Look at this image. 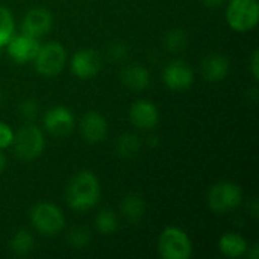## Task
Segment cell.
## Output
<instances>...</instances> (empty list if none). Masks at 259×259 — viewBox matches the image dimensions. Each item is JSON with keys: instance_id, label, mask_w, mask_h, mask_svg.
I'll return each instance as SVG.
<instances>
[{"instance_id": "6da1fadb", "label": "cell", "mask_w": 259, "mask_h": 259, "mask_svg": "<svg viewBox=\"0 0 259 259\" xmlns=\"http://www.w3.org/2000/svg\"><path fill=\"white\" fill-rule=\"evenodd\" d=\"M100 199V184L94 173L80 171L73 176L67 187V202L74 211L83 212Z\"/></svg>"}, {"instance_id": "7a4b0ae2", "label": "cell", "mask_w": 259, "mask_h": 259, "mask_svg": "<svg viewBox=\"0 0 259 259\" xmlns=\"http://www.w3.org/2000/svg\"><path fill=\"white\" fill-rule=\"evenodd\" d=\"M158 252L164 259H188L193 255V244L187 232L179 228H165L158 240Z\"/></svg>"}, {"instance_id": "3957f363", "label": "cell", "mask_w": 259, "mask_h": 259, "mask_svg": "<svg viewBox=\"0 0 259 259\" xmlns=\"http://www.w3.org/2000/svg\"><path fill=\"white\" fill-rule=\"evenodd\" d=\"M30 220L33 228L46 237L59 234L65 226V217L62 209L49 202L35 205L30 211Z\"/></svg>"}, {"instance_id": "277c9868", "label": "cell", "mask_w": 259, "mask_h": 259, "mask_svg": "<svg viewBox=\"0 0 259 259\" xmlns=\"http://www.w3.org/2000/svg\"><path fill=\"white\" fill-rule=\"evenodd\" d=\"M226 20L237 32H249L259 21L258 0H231L226 9Z\"/></svg>"}, {"instance_id": "5b68a950", "label": "cell", "mask_w": 259, "mask_h": 259, "mask_svg": "<svg viewBox=\"0 0 259 259\" xmlns=\"http://www.w3.org/2000/svg\"><path fill=\"white\" fill-rule=\"evenodd\" d=\"M44 144L46 141L41 129H38L36 126H24L17 134H14L11 146L14 147V153L20 159L30 161L42 153Z\"/></svg>"}, {"instance_id": "8992f818", "label": "cell", "mask_w": 259, "mask_h": 259, "mask_svg": "<svg viewBox=\"0 0 259 259\" xmlns=\"http://www.w3.org/2000/svg\"><path fill=\"white\" fill-rule=\"evenodd\" d=\"M243 200L241 188L234 182H219L208 193V206L215 214H226L240 206Z\"/></svg>"}, {"instance_id": "52a82bcc", "label": "cell", "mask_w": 259, "mask_h": 259, "mask_svg": "<svg viewBox=\"0 0 259 259\" xmlns=\"http://www.w3.org/2000/svg\"><path fill=\"white\" fill-rule=\"evenodd\" d=\"M65 59H67V52L62 47V44L55 41L42 44L39 46L38 53L33 58L35 70L46 77L56 76L64 68Z\"/></svg>"}, {"instance_id": "ba28073f", "label": "cell", "mask_w": 259, "mask_h": 259, "mask_svg": "<svg viewBox=\"0 0 259 259\" xmlns=\"http://www.w3.org/2000/svg\"><path fill=\"white\" fill-rule=\"evenodd\" d=\"M39 41L38 38H33L30 35L21 33V35H14L8 44V55L11 56V59L17 64H26L29 61H33V58L38 53L39 49Z\"/></svg>"}, {"instance_id": "9c48e42d", "label": "cell", "mask_w": 259, "mask_h": 259, "mask_svg": "<svg viewBox=\"0 0 259 259\" xmlns=\"http://www.w3.org/2000/svg\"><path fill=\"white\" fill-rule=\"evenodd\" d=\"M102 70V58L94 49H82L71 58V71L80 79H91Z\"/></svg>"}, {"instance_id": "30bf717a", "label": "cell", "mask_w": 259, "mask_h": 259, "mask_svg": "<svg viewBox=\"0 0 259 259\" xmlns=\"http://www.w3.org/2000/svg\"><path fill=\"white\" fill-rule=\"evenodd\" d=\"M44 127L53 137H65L74 127V115L65 106H55L44 114Z\"/></svg>"}, {"instance_id": "8fae6325", "label": "cell", "mask_w": 259, "mask_h": 259, "mask_svg": "<svg viewBox=\"0 0 259 259\" xmlns=\"http://www.w3.org/2000/svg\"><path fill=\"white\" fill-rule=\"evenodd\" d=\"M164 82L173 91L188 90L194 80V73L191 67L184 61H173L164 68Z\"/></svg>"}, {"instance_id": "7c38bea8", "label": "cell", "mask_w": 259, "mask_h": 259, "mask_svg": "<svg viewBox=\"0 0 259 259\" xmlns=\"http://www.w3.org/2000/svg\"><path fill=\"white\" fill-rule=\"evenodd\" d=\"M52 23H53L52 14L47 9L33 8L24 15L21 21V33L30 35L33 38H39L50 30Z\"/></svg>"}, {"instance_id": "4fadbf2b", "label": "cell", "mask_w": 259, "mask_h": 259, "mask_svg": "<svg viewBox=\"0 0 259 259\" xmlns=\"http://www.w3.org/2000/svg\"><path fill=\"white\" fill-rule=\"evenodd\" d=\"M131 121L141 131H150L158 124L159 112L158 108L147 100H138L132 105L129 112Z\"/></svg>"}, {"instance_id": "5bb4252c", "label": "cell", "mask_w": 259, "mask_h": 259, "mask_svg": "<svg viewBox=\"0 0 259 259\" xmlns=\"http://www.w3.org/2000/svg\"><path fill=\"white\" fill-rule=\"evenodd\" d=\"M80 134H82L83 140L90 144L103 141L108 134L106 120L96 111L87 112L80 121Z\"/></svg>"}, {"instance_id": "9a60e30c", "label": "cell", "mask_w": 259, "mask_h": 259, "mask_svg": "<svg viewBox=\"0 0 259 259\" xmlns=\"http://www.w3.org/2000/svg\"><path fill=\"white\" fill-rule=\"evenodd\" d=\"M229 73V61L220 53L208 55L202 62V76L208 82H220Z\"/></svg>"}, {"instance_id": "2e32d148", "label": "cell", "mask_w": 259, "mask_h": 259, "mask_svg": "<svg viewBox=\"0 0 259 259\" xmlns=\"http://www.w3.org/2000/svg\"><path fill=\"white\" fill-rule=\"evenodd\" d=\"M121 82L132 91H143L150 83V73L146 67L134 64L121 71Z\"/></svg>"}, {"instance_id": "e0dca14e", "label": "cell", "mask_w": 259, "mask_h": 259, "mask_svg": "<svg viewBox=\"0 0 259 259\" xmlns=\"http://www.w3.org/2000/svg\"><path fill=\"white\" fill-rule=\"evenodd\" d=\"M219 249L228 258H241L249 250V244L243 235L228 232L219 240Z\"/></svg>"}, {"instance_id": "ac0fdd59", "label": "cell", "mask_w": 259, "mask_h": 259, "mask_svg": "<svg viewBox=\"0 0 259 259\" xmlns=\"http://www.w3.org/2000/svg\"><path fill=\"white\" fill-rule=\"evenodd\" d=\"M144 200L138 194H127L121 202V212L131 223H138L144 215Z\"/></svg>"}, {"instance_id": "d6986e66", "label": "cell", "mask_w": 259, "mask_h": 259, "mask_svg": "<svg viewBox=\"0 0 259 259\" xmlns=\"http://www.w3.org/2000/svg\"><path fill=\"white\" fill-rule=\"evenodd\" d=\"M9 247L14 255H18V256L27 255L33 249V238L27 231L21 229L14 234V237L9 243Z\"/></svg>"}, {"instance_id": "ffe728a7", "label": "cell", "mask_w": 259, "mask_h": 259, "mask_svg": "<svg viewBox=\"0 0 259 259\" xmlns=\"http://www.w3.org/2000/svg\"><path fill=\"white\" fill-rule=\"evenodd\" d=\"M141 143L137 135L134 134H124L117 141V152L123 158H134L140 152Z\"/></svg>"}, {"instance_id": "44dd1931", "label": "cell", "mask_w": 259, "mask_h": 259, "mask_svg": "<svg viewBox=\"0 0 259 259\" xmlns=\"http://www.w3.org/2000/svg\"><path fill=\"white\" fill-rule=\"evenodd\" d=\"M15 23L11 11L5 6H0V47H5L8 41L14 36Z\"/></svg>"}, {"instance_id": "7402d4cb", "label": "cell", "mask_w": 259, "mask_h": 259, "mask_svg": "<svg viewBox=\"0 0 259 259\" xmlns=\"http://www.w3.org/2000/svg\"><path fill=\"white\" fill-rule=\"evenodd\" d=\"M96 228L100 234L109 235L117 231L118 228V219L111 209H103L96 217Z\"/></svg>"}, {"instance_id": "603a6c76", "label": "cell", "mask_w": 259, "mask_h": 259, "mask_svg": "<svg viewBox=\"0 0 259 259\" xmlns=\"http://www.w3.org/2000/svg\"><path fill=\"white\" fill-rule=\"evenodd\" d=\"M188 42V36L182 29H173L167 36H165V47L170 52H179L185 49Z\"/></svg>"}, {"instance_id": "cb8c5ba5", "label": "cell", "mask_w": 259, "mask_h": 259, "mask_svg": "<svg viewBox=\"0 0 259 259\" xmlns=\"http://www.w3.org/2000/svg\"><path fill=\"white\" fill-rule=\"evenodd\" d=\"M91 240V234L88 229L85 228H74L70 234H68V243L74 247V249H82L85 247Z\"/></svg>"}, {"instance_id": "d4e9b609", "label": "cell", "mask_w": 259, "mask_h": 259, "mask_svg": "<svg viewBox=\"0 0 259 259\" xmlns=\"http://www.w3.org/2000/svg\"><path fill=\"white\" fill-rule=\"evenodd\" d=\"M38 112V103L33 99H27L20 105V114L26 120H33Z\"/></svg>"}, {"instance_id": "484cf974", "label": "cell", "mask_w": 259, "mask_h": 259, "mask_svg": "<svg viewBox=\"0 0 259 259\" xmlns=\"http://www.w3.org/2000/svg\"><path fill=\"white\" fill-rule=\"evenodd\" d=\"M14 132L6 123H0V149H6L12 144Z\"/></svg>"}, {"instance_id": "4316f807", "label": "cell", "mask_w": 259, "mask_h": 259, "mask_svg": "<svg viewBox=\"0 0 259 259\" xmlns=\"http://www.w3.org/2000/svg\"><path fill=\"white\" fill-rule=\"evenodd\" d=\"M109 56L115 61H121L127 56V47L123 42H114L111 44L109 50H108Z\"/></svg>"}, {"instance_id": "83f0119b", "label": "cell", "mask_w": 259, "mask_h": 259, "mask_svg": "<svg viewBox=\"0 0 259 259\" xmlns=\"http://www.w3.org/2000/svg\"><path fill=\"white\" fill-rule=\"evenodd\" d=\"M250 70H252L253 77L258 80L259 79V52L258 50H253V53H252V58H250Z\"/></svg>"}, {"instance_id": "f1b7e54d", "label": "cell", "mask_w": 259, "mask_h": 259, "mask_svg": "<svg viewBox=\"0 0 259 259\" xmlns=\"http://www.w3.org/2000/svg\"><path fill=\"white\" fill-rule=\"evenodd\" d=\"M225 0H203V3L208 6V8H219Z\"/></svg>"}, {"instance_id": "f546056e", "label": "cell", "mask_w": 259, "mask_h": 259, "mask_svg": "<svg viewBox=\"0 0 259 259\" xmlns=\"http://www.w3.org/2000/svg\"><path fill=\"white\" fill-rule=\"evenodd\" d=\"M247 253V256L249 258H252V259H258L259 258V252H258V244H255L253 247H252V252H246Z\"/></svg>"}, {"instance_id": "4dcf8cb0", "label": "cell", "mask_w": 259, "mask_h": 259, "mask_svg": "<svg viewBox=\"0 0 259 259\" xmlns=\"http://www.w3.org/2000/svg\"><path fill=\"white\" fill-rule=\"evenodd\" d=\"M5 167H6V158H5V155H3V152L0 149V173L5 170Z\"/></svg>"}, {"instance_id": "1f68e13d", "label": "cell", "mask_w": 259, "mask_h": 259, "mask_svg": "<svg viewBox=\"0 0 259 259\" xmlns=\"http://www.w3.org/2000/svg\"><path fill=\"white\" fill-rule=\"evenodd\" d=\"M2 49H3V47H0V53H2Z\"/></svg>"}, {"instance_id": "d6a6232c", "label": "cell", "mask_w": 259, "mask_h": 259, "mask_svg": "<svg viewBox=\"0 0 259 259\" xmlns=\"http://www.w3.org/2000/svg\"><path fill=\"white\" fill-rule=\"evenodd\" d=\"M0 99H2V93H0Z\"/></svg>"}]
</instances>
